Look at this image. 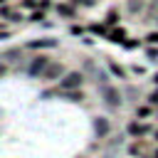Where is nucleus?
<instances>
[{
	"label": "nucleus",
	"mask_w": 158,
	"mask_h": 158,
	"mask_svg": "<svg viewBox=\"0 0 158 158\" xmlns=\"http://www.w3.org/2000/svg\"><path fill=\"white\" fill-rule=\"evenodd\" d=\"M143 42H146V44H156V47H158V30L146 32V35H143Z\"/></svg>",
	"instance_id": "nucleus-17"
},
{
	"label": "nucleus",
	"mask_w": 158,
	"mask_h": 158,
	"mask_svg": "<svg viewBox=\"0 0 158 158\" xmlns=\"http://www.w3.org/2000/svg\"><path fill=\"white\" fill-rule=\"evenodd\" d=\"M123 49H128V52H133V49H141V47H146V42H143V37H128L123 44H121Z\"/></svg>",
	"instance_id": "nucleus-12"
},
{
	"label": "nucleus",
	"mask_w": 158,
	"mask_h": 158,
	"mask_svg": "<svg viewBox=\"0 0 158 158\" xmlns=\"http://www.w3.org/2000/svg\"><path fill=\"white\" fill-rule=\"evenodd\" d=\"M52 44V40H47V37H37V40H30L27 42V49H47Z\"/></svg>",
	"instance_id": "nucleus-13"
},
{
	"label": "nucleus",
	"mask_w": 158,
	"mask_h": 158,
	"mask_svg": "<svg viewBox=\"0 0 158 158\" xmlns=\"http://www.w3.org/2000/svg\"><path fill=\"white\" fill-rule=\"evenodd\" d=\"M2 5H7V0H0V7H2Z\"/></svg>",
	"instance_id": "nucleus-25"
},
{
	"label": "nucleus",
	"mask_w": 158,
	"mask_h": 158,
	"mask_svg": "<svg viewBox=\"0 0 158 158\" xmlns=\"http://www.w3.org/2000/svg\"><path fill=\"white\" fill-rule=\"evenodd\" d=\"M20 10H27V12H32V10H37L40 7V0H17L15 2Z\"/></svg>",
	"instance_id": "nucleus-14"
},
{
	"label": "nucleus",
	"mask_w": 158,
	"mask_h": 158,
	"mask_svg": "<svg viewBox=\"0 0 158 158\" xmlns=\"http://www.w3.org/2000/svg\"><path fill=\"white\" fill-rule=\"evenodd\" d=\"M27 22H30V25H42V22H47V12H44V10H32V12H27Z\"/></svg>",
	"instance_id": "nucleus-10"
},
{
	"label": "nucleus",
	"mask_w": 158,
	"mask_h": 158,
	"mask_svg": "<svg viewBox=\"0 0 158 158\" xmlns=\"http://www.w3.org/2000/svg\"><path fill=\"white\" fill-rule=\"evenodd\" d=\"M151 141H153V143L158 146V126H156V131H153V136H151Z\"/></svg>",
	"instance_id": "nucleus-21"
},
{
	"label": "nucleus",
	"mask_w": 158,
	"mask_h": 158,
	"mask_svg": "<svg viewBox=\"0 0 158 158\" xmlns=\"http://www.w3.org/2000/svg\"><path fill=\"white\" fill-rule=\"evenodd\" d=\"M128 72H131L133 77H143V74H146V67H143V64H131Z\"/></svg>",
	"instance_id": "nucleus-18"
},
{
	"label": "nucleus",
	"mask_w": 158,
	"mask_h": 158,
	"mask_svg": "<svg viewBox=\"0 0 158 158\" xmlns=\"http://www.w3.org/2000/svg\"><path fill=\"white\" fill-rule=\"evenodd\" d=\"M118 22H121V15H118V10H109V12H106V17H104V25L111 30V27H118Z\"/></svg>",
	"instance_id": "nucleus-11"
},
{
	"label": "nucleus",
	"mask_w": 158,
	"mask_h": 158,
	"mask_svg": "<svg viewBox=\"0 0 158 158\" xmlns=\"http://www.w3.org/2000/svg\"><path fill=\"white\" fill-rule=\"evenodd\" d=\"M37 10H44V12L47 10H54V0H40V7Z\"/></svg>",
	"instance_id": "nucleus-19"
},
{
	"label": "nucleus",
	"mask_w": 158,
	"mask_h": 158,
	"mask_svg": "<svg viewBox=\"0 0 158 158\" xmlns=\"http://www.w3.org/2000/svg\"><path fill=\"white\" fill-rule=\"evenodd\" d=\"M5 72H7V67H5V64H0V77H2Z\"/></svg>",
	"instance_id": "nucleus-24"
},
{
	"label": "nucleus",
	"mask_w": 158,
	"mask_h": 158,
	"mask_svg": "<svg viewBox=\"0 0 158 158\" xmlns=\"http://www.w3.org/2000/svg\"><path fill=\"white\" fill-rule=\"evenodd\" d=\"M0 20L7 22L10 27H12V25H20V22H27V17L22 15V10H20L17 5H10V2L0 7Z\"/></svg>",
	"instance_id": "nucleus-2"
},
{
	"label": "nucleus",
	"mask_w": 158,
	"mask_h": 158,
	"mask_svg": "<svg viewBox=\"0 0 158 158\" xmlns=\"http://www.w3.org/2000/svg\"><path fill=\"white\" fill-rule=\"evenodd\" d=\"M54 12H57L62 20H79V7L72 5L69 0H67V2H54Z\"/></svg>",
	"instance_id": "nucleus-4"
},
{
	"label": "nucleus",
	"mask_w": 158,
	"mask_h": 158,
	"mask_svg": "<svg viewBox=\"0 0 158 158\" xmlns=\"http://www.w3.org/2000/svg\"><path fill=\"white\" fill-rule=\"evenodd\" d=\"M148 141L146 138H131L128 143H126V156L128 158H146L148 153Z\"/></svg>",
	"instance_id": "nucleus-3"
},
{
	"label": "nucleus",
	"mask_w": 158,
	"mask_h": 158,
	"mask_svg": "<svg viewBox=\"0 0 158 158\" xmlns=\"http://www.w3.org/2000/svg\"><path fill=\"white\" fill-rule=\"evenodd\" d=\"M143 54H146L148 62H158V47L156 44H146L143 47Z\"/></svg>",
	"instance_id": "nucleus-15"
},
{
	"label": "nucleus",
	"mask_w": 158,
	"mask_h": 158,
	"mask_svg": "<svg viewBox=\"0 0 158 158\" xmlns=\"http://www.w3.org/2000/svg\"><path fill=\"white\" fill-rule=\"evenodd\" d=\"M143 101H148L151 106H156V109H158V86H153V89L146 94V99H143Z\"/></svg>",
	"instance_id": "nucleus-16"
},
{
	"label": "nucleus",
	"mask_w": 158,
	"mask_h": 158,
	"mask_svg": "<svg viewBox=\"0 0 158 158\" xmlns=\"http://www.w3.org/2000/svg\"><path fill=\"white\" fill-rule=\"evenodd\" d=\"M109 42H114V44H123L126 40H128V35H126V30L118 25V27H111L109 30V37H106Z\"/></svg>",
	"instance_id": "nucleus-7"
},
{
	"label": "nucleus",
	"mask_w": 158,
	"mask_h": 158,
	"mask_svg": "<svg viewBox=\"0 0 158 158\" xmlns=\"http://www.w3.org/2000/svg\"><path fill=\"white\" fill-rule=\"evenodd\" d=\"M86 32H89V35H99V37H109V27H106L104 22H91V25H86Z\"/></svg>",
	"instance_id": "nucleus-8"
},
{
	"label": "nucleus",
	"mask_w": 158,
	"mask_h": 158,
	"mask_svg": "<svg viewBox=\"0 0 158 158\" xmlns=\"http://www.w3.org/2000/svg\"><path fill=\"white\" fill-rule=\"evenodd\" d=\"M69 32H72L74 37H81V35H84V27H81V25H72V27H69Z\"/></svg>",
	"instance_id": "nucleus-20"
},
{
	"label": "nucleus",
	"mask_w": 158,
	"mask_h": 158,
	"mask_svg": "<svg viewBox=\"0 0 158 158\" xmlns=\"http://www.w3.org/2000/svg\"><path fill=\"white\" fill-rule=\"evenodd\" d=\"M156 131V123L153 121H138V118H131L126 123V133L131 138H151Z\"/></svg>",
	"instance_id": "nucleus-1"
},
{
	"label": "nucleus",
	"mask_w": 158,
	"mask_h": 158,
	"mask_svg": "<svg viewBox=\"0 0 158 158\" xmlns=\"http://www.w3.org/2000/svg\"><path fill=\"white\" fill-rule=\"evenodd\" d=\"M106 67H109V72H111L116 79H126V77H128V72H126L118 62H114V59H109V62H106Z\"/></svg>",
	"instance_id": "nucleus-9"
},
{
	"label": "nucleus",
	"mask_w": 158,
	"mask_h": 158,
	"mask_svg": "<svg viewBox=\"0 0 158 158\" xmlns=\"http://www.w3.org/2000/svg\"><path fill=\"white\" fill-rule=\"evenodd\" d=\"M153 116H158V109L151 106L148 101H141L136 106V111H133V118H138V121H151Z\"/></svg>",
	"instance_id": "nucleus-5"
},
{
	"label": "nucleus",
	"mask_w": 158,
	"mask_h": 158,
	"mask_svg": "<svg viewBox=\"0 0 158 158\" xmlns=\"http://www.w3.org/2000/svg\"><path fill=\"white\" fill-rule=\"evenodd\" d=\"M47 62H49V59H47L44 54H35V57H32V62H30V67H27V74H30V77H40V74L44 72Z\"/></svg>",
	"instance_id": "nucleus-6"
},
{
	"label": "nucleus",
	"mask_w": 158,
	"mask_h": 158,
	"mask_svg": "<svg viewBox=\"0 0 158 158\" xmlns=\"http://www.w3.org/2000/svg\"><path fill=\"white\" fill-rule=\"evenodd\" d=\"M151 84H153V86H158V72H156V74L151 77Z\"/></svg>",
	"instance_id": "nucleus-23"
},
{
	"label": "nucleus",
	"mask_w": 158,
	"mask_h": 158,
	"mask_svg": "<svg viewBox=\"0 0 158 158\" xmlns=\"http://www.w3.org/2000/svg\"><path fill=\"white\" fill-rule=\"evenodd\" d=\"M146 158H158V146H156V148H153V151H151V153H148Z\"/></svg>",
	"instance_id": "nucleus-22"
}]
</instances>
